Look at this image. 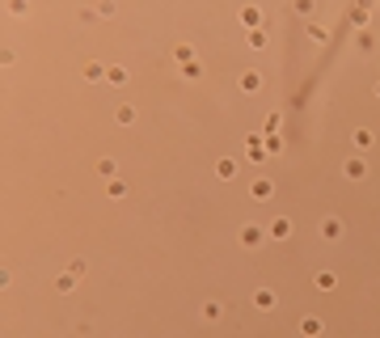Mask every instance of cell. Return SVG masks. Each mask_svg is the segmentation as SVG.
<instances>
[{"label":"cell","mask_w":380,"mask_h":338,"mask_svg":"<svg viewBox=\"0 0 380 338\" xmlns=\"http://www.w3.org/2000/svg\"><path fill=\"white\" fill-rule=\"evenodd\" d=\"M300 330H304V334H321V321H317V317H304V321H300Z\"/></svg>","instance_id":"obj_6"},{"label":"cell","mask_w":380,"mask_h":338,"mask_svg":"<svg viewBox=\"0 0 380 338\" xmlns=\"http://www.w3.org/2000/svg\"><path fill=\"white\" fill-rule=\"evenodd\" d=\"M241 21H245V26H253V30H258V9H253V4H245V9H241Z\"/></svg>","instance_id":"obj_5"},{"label":"cell","mask_w":380,"mask_h":338,"mask_svg":"<svg viewBox=\"0 0 380 338\" xmlns=\"http://www.w3.org/2000/svg\"><path fill=\"white\" fill-rule=\"evenodd\" d=\"M241 241H245V245H258V241H262V228H253V224H245V228H241Z\"/></svg>","instance_id":"obj_1"},{"label":"cell","mask_w":380,"mask_h":338,"mask_svg":"<svg viewBox=\"0 0 380 338\" xmlns=\"http://www.w3.org/2000/svg\"><path fill=\"white\" fill-rule=\"evenodd\" d=\"M287 232H292V224H287V220H274L271 224V237H287Z\"/></svg>","instance_id":"obj_7"},{"label":"cell","mask_w":380,"mask_h":338,"mask_svg":"<svg viewBox=\"0 0 380 338\" xmlns=\"http://www.w3.org/2000/svg\"><path fill=\"white\" fill-rule=\"evenodd\" d=\"M84 76H89V81H102L106 72H102V63H89V68H84Z\"/></svg>","instance_id":"obj_9"},{"label":"cell","mask_w":380,"mask_h":338,"mask_svg":"<svg viewBox=\"0 0 380 338\" xmlns=\"http://www.w3.org/2000/svg\"><path fill=\"white\" fill-rule=\"evenodd\" d=\"M97 173H102V178H114L118 165H114V161H102V165H97Z\"/></svg>","instance_id":"obj_8"},{"label":"cell","mask_w":380,"mask_h":338,"mask_svg":"<svg viewBox=\"0 0 380 338\" xmlns=\"http://www.w3.org/2000/svg\"><path fill=\"white\" fill-rule=\"evenodd\" d=\"M216 173L228 182V178H237V165H232V161H220V165H216Z\"/></svg>","instance_id":"obj_3"},{"label":"cell","mask_w":380,"mask_h":338,"mask_svg":"<svg viewBox=\"0 0 380 338\" xmlns=\"http://www.w3.org/2000/svg\"><path fill=\"white\" fill-rule=\"evenodd\" d=\"M363 173H368L363 161H347V178H363Z\"/></svg>","instance_id":"obj_2"},{"label":"cell","mask_w":380,"mask_h":338,"mask_svg":"<svg viewBox=\"0 0 380 338\" xmlns=\"http://www.w3.org/2000/svg\"><path fill=\"white\" fill-rule=\"evenodd\" d=\"M321 232H326L329 241H334V237H338V220H326V224H321Z\"/></svg>","instance_id":"obj_11"},{"label":"cell","mask_w":380,"mask_h":338,"mask_svg":"<svg viewBox=\"0 0 380 338\" xmlns=\"http://www.w3.org/2000/svg\"><path fill=\"white\" fill-rule=\"evenodd\" d=\"M241 89H258V72H245L241 76Z\"/></svg>","instance_id":"obj_10"},{"label":"cell","mask_w":380,"mask_h":338,"mask_svg":"<svg viewBox=\"0 0 380 338\" xmlns=\"http://www.w3.org/2000/svg\"><path fill=\"white\" fill-rule=\"evenodd\" d=\"M253 305H258V309H274V296H271V292H266V287H262V292L253 296Z\"/></svg>","instance_id":"obj_4"}]
</instances>
